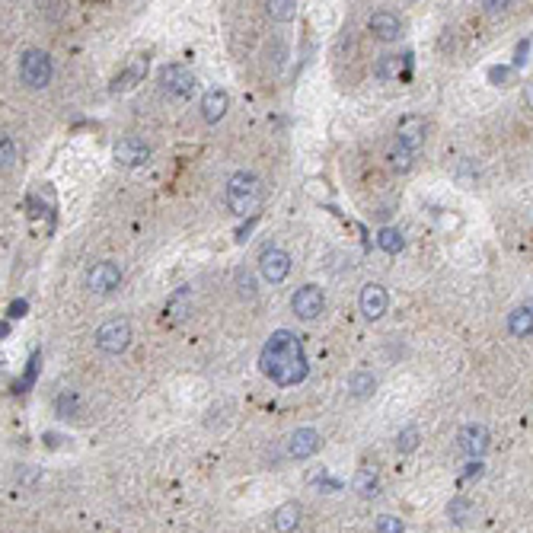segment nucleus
I'll use <instances>...</instances> for the list:
<instances>
[{
    "label": "nucleus",
    "mask_w": 533,
    "mask_h": 533,
    "mask_svg": "<svg viewBox=\"0 0 533 533\" xmlns=\"http://www.w3.org/2000/svg\"><path fill=\"white\" fill-rule=\"evenodd\" d=\"M259 367L278 387H297L310 374L304 345L291 329H278V333L269 335V342L262 345V354H259Z\"/></svg>",
    "instance_id": "obj_1"
},
{
    "label": "nucleus",
    "mask_w": 533,
    "mask_h": 533,
    "mask_svg": "<svg viewBox=\"0 0 533 533\" xmlns=\"http://www.w3.org/2000/svg\"><path fill=\"white\" fill-rule=\"evenodd\" d=\"M227 208L233 211L236 217L256 214V208L262 205V179L250 169H240L227 179Z\"/></svg>",
    "instance_id": "obj_2"
},
{
    "label": "nucleus",
    "mask_w": 533,
    "mask_h": 533,
    "mask_svg": "<svg viewBox=\"0 0 533 533\" xmlns=\"http://www.w3.org/2000/svg\"><path fill=\"white\" fill-rule=\"evenodd\" d=\"M55 77V68H51V58L45 55L42 49H29L23 51L20 58V80L29 86V90H45Z\"/></svg>",
    "instance_id": "obj_3"
},
{
    "label": "nucleus",
    "mask_w": 533,
    "mask_h": 533,
    "mask_svg": "<svg viewBox=\"0 0 533 533\" xmlns=\"http://www.w3.org/2000/svg\"><path fill=\"white\" fill-rule=\"evenodd\" d=\"M96 348L103 354H122L128 345H131V323L128 319H109L96 329Z\"/></svg>",
    "instance_id": "obj_4"
},
{
    "label": "nucleus",
    "mask_w": 533,
    "mask_h": 533,
    "mask_svg": "<svg viewBox=\"0 0 533 533\" xmlns=\"http://www.w3.org/2000/svg\"><path fill=\"white\" fill-rule=\"evenodd\" d=\"M160 86L169 99H188L195 93V74L186 64H167L160 74Z\"/></svg>",
    "instance_id": "obj_5"
},
{
    "label": "nucleus",
    "mask_w": 533,
    "mask_h": 533,
    "mask_svg": "<svg viewBox=\"0 0 533 533\" xmlns=\"http://www.w3.org/2000/svg\"><path fill=\"white\" fill-rule=\"evenodd\" d=\"M291 310L297 313V319L313 323V319H319V316H323V310H326V294L319 291L316 284H304V288H297V291H294Z\"/></svg>",
    "instance_id": "obj_6"
},
{
    "label": "nucleus",
    "mask_w": 533,
    "mask_h": 533,
    "mask_svg": "<svg viewBox=\"0 0 533 533\" xmlns=\"http://www.w3.org/2000/svg\"><path fill=\"white\" fill-rule=\"evenodd\" d=\"M259 275L269 284H281L284 278L291 275V252L278 250V246H269V250L259 256Z\"/></svg>",
    "instance_id": "obj_7"
},
{
    "label": "nucleus",
    "mask_w": 533,
    "mask_h": 533,
    "mask_svg": "<svg viewBox=\"0 0 533 533\" xmlns=\"http://www.w3.org/2000/svg\"><path fill=\"white\" fill-rule=\"evenodd\" d=\"M112 157H115V163H122V167H144V163H150V144L134 138V134H128V138H122L112 147Z\"/></svg>",
    "instance_id": "obj_8"
},
{
    "label": "nucleus",
    "mask_w": 533,
    "mask_h": 533,
    "mask_svg": "<svg viewBox=\"0 0 533 533\" xmlns=\"http://www.w3.org/2000/svg\"><path fill=\"white\" fill-rule=\"evenodd\" d=\"M489 444H492V435H489V428H485L482 422H470V425H463L460 428V435H457V447L463 450L466 457H473V460H479L489 450Z\"/></svg>",
    "instance_id": "obj_9"
},
{
    "label": "nucleus",
    "mask_w": 533,
    "mask_h": 533,
    "mask_svg": "<svg viewBox=\"0 0 533 533\" xmlns=\"http://www.w3.org/2000/svg\"><path fill=\"white\" fill-rule=\"evenodd\" d=\"M425 131H428V122L422 115H406L396 125V144L406 147L409 153H418L425 144Z\"/></svg>",
    "instance_id": "obj_10"
},
{
    "label": "nucleus",
    "mask_w": 533,
    "mask_h": 533,
    "mask_svg": "<svg viewBox=\"0 0 533 533\" xmlns=\"http://www.w3.org/2000/svg\"><path fill=\"white\" fill-rule=\"evenodd\" d=\"M122 284V269L115 262H96L86 271V288L93 294H112Z\"/></svg>",
    "instance_id": "obj_11"
},
{
    "label": "nucleus",
    "mask_w": 533,
    "mask_h": 533,
    "mask_svg": "<svg viewBox=\"0 0 533 533\" xmlns=\"http://www.w3.org/2000/svg\"><path fill=\"white\" fill-rule=\"evenodd\" d=\"M358 307H361V313H364L367 319H380L383 313H387V307H390L387 288L377 284V281L364 284V288H361V297H358Z\"/></svg>",
    "instance_id": "obj_12"
},
{
    "label": "nucleus",
    "mask_w": 533,
    "mask_h": 533,
    "mask_svg": "<svg viewBox=\"0 0 533 533\" xmlns=\"http://www.w3.org/2000/svg\"><path fill=\"white\" fill-rule=\"evenodd\" d=\"M319 444H323V437H319L316 428H297L291 437H288V457L307 460L319 450Z\"/></svg>",
    "instance_id": "obj_13"
},
{
    "label": "nucleus",
    "mask_w": 533,
    "mask_h": 533,
    "mask_svg": "<svg viewBox=\"0 0 533 533\" xmlns=\"http://www.w3.org/2000/svg\"><path fill=\"white\" fill-rule=\"evenodd\" d=\"M409 74H412V55H383L377 61V77L380 80L396 84V80H406Z\"/></svg>",
    "instance_id": "obj_14"
},
{
    "label": "nucleus",
    "mask_w": 533,
    "mask_h": 533,
    "mask_svg": "<svg viewBox=\"0 0 533 533\" xmlns=\"http://www.w3.org/2000/svg\"><path fill=\"white\" fill-rule=\"evenodd\" d=\"M367 29L374 32V39H380V42H396L402 35V23L396 13H390V10H380V13L371 16V23H367Z\"/></svg>",
    "instance_id": "obj_15"
},
{
    "label": "nucleus",
    "mask_w": 533,
    "mask_h": 533,
    "mask_svg": "<svg viewBox=\"0 0 533 533\" xmlns=\"http://www.w3.org/2000/svg\"><path fill=\"white\" fill-rule=\"evenodd\" d=\"M227 109H230V96H227V90H221V86L208 90L205 99H201V118H205L208 125H217V122L227 115Z\"/></svg>",
    "instance_id": "obj_16"
},
{
    "label": "nucleus",
    "mask_w": 533,
    "mask_h": 533,
    "mask_svg": "<svg viewBox=\"0 0 533 533\" xmlns=\"http://www.w3.org/2000/svg\"><path fill=\"white\" fill-rule=\"evenodd\" d=\"M300 524V505L297 501H284V505L275 508V514H271V527H275L278 533H294Z\"/></svg>",
    "instance_id": "obj_17"
},
{
    "label": "nucleus",
    "mask_w": 533,
    "mask_h": 533,
    "mask_svg": "<svg viewBox=\"0 0 533 533\" xmlns=\"http://www.w3.org/2000/svg\"><path fill=\"white\" fill-rule=\"evenodd\" d=\"M508 329H511L514 339H530V333H533V307L530 304L514 307L511 316H508Z\"/></svg>",
    "instance_id": "obj_18"
},
{
    "label": "nucleus",
    "mask_w": 533,
    "mask_h": 533,
    "mask_svg": "<svg viewBox=\"0 0 533 533\" xmlns=\"http://www.w3.org/2000/svg\"><path fill=\"white\" fill-rule=\"evenodd\" d=\"M192 307H195L192 288H179V291L169 297V304H167V316L173 319V323H179V319H186L188 313H192Z\"/></svg>",
    "instance_id": "obj_19"
},
{
    "label": "nucleus",
    "mask_w": 533,
    "mask_h": 533,
    "mask_svg": "<svg viewBox=\"0 0 533 533\" xmlns=\"http://www.w3.org/2000/svg\"><path fill=\"white\" fill-rule=\"evenodd\" d=\"M377 390V377L371 374V371H354V374H348V393L354 396V399H367V396H374Z\"/></svg>",
    "instance_id": "obj_20"
},
{
    "label": "nucleus",
    "mask_w": 533,
    "mask_h": 533,
    "mask_svg": "<svg viewBox=\"0 0 533 533\" xmlns=\"http://www.w3.org/2000/svg\"><path fill=\"white\" fill-rule=\"evenodd\" d=\"M354 492H358L361 499H377V495H380V476H377L374 470H358L354 473Z\"/></svg>",
    "instance_id": "obj_21"
},
{
    "label": "nucleus",
    "mask_w": 533,
    "mask_h": 533,
    "mask_svg": "<svg viewBox=\"0 0 533 533\" xmlns=\"http://www.w3.org/2000/svg\"><path fill=\"white\" fill-rule=\"evenodd\" d=\"M144 74H147V58H138V61L131 64L128 70H122V74L115 77V84H112V90L115 93H125V90H131L138 80H144Z\"/></svg>",
    "instance_id": "obj_22"
},
{
    "label": "nucleus",
    "mask_w": 533,
    "mask_h": 533,
    "mask_svg": "<svg viewBox=\"0 0 533 533\" xmlns=\"http://www.w3.org/2000/svg\"><path fill=\"white\" fill-rule=\"evenodd\" d=\"M447 518L454 520L457 527H466V524L476 520V508H473L463 495H457V499H450V505H447Z\"/></svg>",
    "instance_id": "obj_23"
},
{
    "label": "nucleus",
    "mask_w": 533,
    "mask_h": 533,
    "mask_svg": "<svg viewBox=\"0 0 533 533\" xmlns=\"http://www.w3.org/2000/svg\"><path fill=\"white\" fill-rule=\"evenodd\" d=\"M265 7H269L271 20H278V23H291V20H297V13H300L297 0H271V4H265Z\"/></svg>",
    "instance_id": "obj_24"
},
{
    "label": "nucleus",
    "mask_w": 533,
    "mask_h": 533,
    "mask_svg": "<svg viewBox=\"0 0 533 533\" xmlns=\"http://www.w3.org/2000/svg\"><path fill=\"white\" fill-rule=\"evenodd\" d=\"M377 246H380L383 252H390V256H396V252L406 246V240H402L399 227H383L380 233H377Z\"/></svg>",
    "instance_id": "obj_25"
},
{
    "label": "nucleus",
    "mask_w": 533,
    "mask_h": 533,
    "mask_svg": "<svg viewBox=\"0 0 533 533\" xmlns=\"http://www.w3.org/2000/svg\"><path fill=\"white\" fill-rule=\"evenodd\" d=\"M412 163H416V153H409L406 147L393 144V150H390V167H393L396 173H409V169H412Z\"/></svg>",
    "instance_id": "obj_26"
},
{
    "label": "nucleus",
    "mask_w": 533,
    "mask_h": 533,
    "mask_svg": "<svg viewBox=\"0 0 533 533\" xmlns=\"http://www.w3.org/2000/svg\"><path fill=\"white\" fill-rule=\"evenodd\" d=\"M418 428L416 425H406V428L399 431V435H396V450H399V454H412V450L418 447Z\"/></svg>",
    "instance_id": "obj_27"
},
{
    "label": "nucleus",
    "mask_w": 533,
    "mask_h": 533,
    "mask_svg": "<svg viewBox=\"0 0 533 533\" xmlns=\"http://www.w3.org/2000/svg\"><path fill=\"white\" fill-rule=\"evenodd\" d=\"M55 409H58V416L74 418L77 412H80V399H77V393H74V390H70V393H61V396H58Z\"/></svg>",
    "instance_id": "obj_28"
},
{
    "label": "nucleus",
    "mask_w": 533,
    "mask_h": 533,
    "mask_svg": "<svg viewBox=\"0 0 533 533\" xmlns=\"http://www.w3.org/2000/svg\"><path fill=\"white\" fill-rule=\"evenodd\" d=\"M16 163V144L7 131H0V169H7Z\"/></svg>",
    "instance_id": "obj_29"
},
{
    "label": "nucleus",
    "mask_w": 533,
    "mask_h": 533,
    "mask_svg": "<svg viewBox=\"0 0 533 533\" xmlns=\"http://www.w3.org/2000/svg\"><path fill=\"white\" fill-rule=\"evenodd\" d=\"M35 374H39V352L32 354V358H29V367H26V374H23V380L16 383V393H26L29 387H32L35 383Z\"/></svg>",
    "instance_id": "obj_30"
},
{
    "label": "nucleus",
    "mask_w": 533,
    "mask_h": 533,
    "mask_svg": "<svg viewBox=\"0 0 533 533\" xmlns=\"http://www.w3.org/2000/svg\"><path fill=\"white\" fill-rule=\"evenodd\" d=\"M377 533H406V527H402V520L393 518V514H380V518H377Z\"/></svg>",
    "instance_id": "obj_31"
},
{
    "label": "nucleus",
    "mask_w": 533,
    "mask_h": 533,
    "mask_svg": "<svg viewBox=\"0 0 533 533\" xmlns=\"http://www.w3.org/2000/svg\"><path fill=\"white\" fill-rule=\"evenodd\" d=\"M489 80L495 86H511L514 84V70L511 68H492L489 70Z\"/></svg>",
    "instance_id": "obj_32"
},
{
    "label": "nucleus",
    "mask_w": 533,
    "mask_h": 533,
    "mask_svg": "<svg viewBox=\"0 0 533 533\" xmlns=\"http://www.w3.org/2000/svg\"><path fill=\"white\" fill-rule=\"evenodd\" d=\"M236 284H240V294L243 297H256V281H252L250 271H236Z\"/></svg>",
    "instance_id": "obj_33"
},
{
    "label": "nucleus",
    "mask_w": 533,
    "mask_h": 533,
    "mask_svg": "<svg viewBox=\"0 0 533 533\" xmlns=\"http://www.w3.org/2000/svg\"><path fill=\"white\" fill-rule=\"evenodd\" d=\"M527 61H530V39H520L514 49V68H524Z\"/></svg>",
    "instance_id": "obj_34"
},
{
    "label": "nucleus",
    "mask_w": 533,
    "mask_h": 533,
    "mask_svg": "<svg viewBox=\"0 0 533 533\" xmlns=\"http://www.w3.org/2000/svg\"><path fill=\"white\" fill-rule=\"evenodd\" d=\"M26 310H29V304H26V300H13V304H10V316H13V319L26 316Z\"/></svg>",
    "instance_id": "obj_35"
},
{
    "label": "nucleus",
    "mask_w": 533,
    "mask_h": 533,
    "mask_svg": "<svg viewBox=\"0 0 533 533\" xmlns=\"http://www.w3.org/2000/svg\"><path fill=\"white\" fill-rule=\"evenodd\" d=\"M482 7L489 10V13H501V10H505L508 4H505V0H501V4H499V0H489V4H482Z\"/></svg>",
    "instance_id": "obj_36"
},
{
    "label": "nucleus",
    "mask_w": 533,
    "mask_h": 533,
    "mask_svg": "<svg viewBox=\"0 0 533 533\" xmlns=\"http://www.w3.org/2000/svg\"><path fill=\"white\" fill-rule=\"evenodd\" d=\"M473 476H482V463H479V460H473V463L466 466V479H473Z\"/></svg>",
    "instance_id": "obj_37"
},
{
    "label": "nucleus",
    "mask_w": 533,
    "mask_h": 533,
    "mask_svg": "<svg viewBox=\"0 0 533 533\" xmlns=\"http://www.w3.org/2000/svg\"><path fill=\"white\" fill-rule=\"evenodd\" d=\"M7 333H10V323H0V339H7Z\"/></svg>",
    "instance_id": "obj_38"
}]
</instances>
